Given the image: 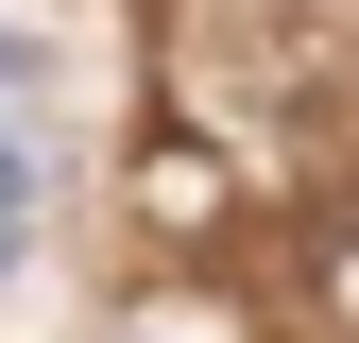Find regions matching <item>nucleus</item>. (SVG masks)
Masks as SVG:
<instances>
[{
	"instance_id": "obj_2",
	"label": "nucleus",
	"mask_w": 359,
	"mask_h": 343,
	"mask_svg": "<svg viewBox=\"0 0 359 343\" xmlns=\"http://www.w3.org/2000/svg\"><path fill=\"white\" fill-rule=\"evenodd\" d=\"M18 103H34V52H18V34H0V120H18Z\"/></svg>"
},
{
	"instance_id": "obj_1",
	"label": "nucleus",
	"mask_w": 359,
	"mask_h": 343,
	"mask_svg": "<svg viewBox=\"0 0 359 343\" xmlns=\"http://www.w3.org/2000/svg\"><path fill=\"white\" fill-rule=\"evenodd\" d=\"M18 224H34V172H18V155H0V257H18Z\"/></svg>"
}]
</instances>
